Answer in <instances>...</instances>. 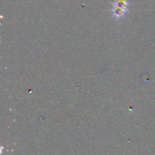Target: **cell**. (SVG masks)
I'll use <instances>...</instances> for the list:
<instances>
[{"label":"cell","mask_w":155,"mask_h":155,"mask_svg":"<svg viewBox=\"0 0 155 155\" xmlns=\"http://www.w3.org/2000/svg\"><path fill=\"white\" fill-rule=\"evenodd\" d=\"M130 2L127 0H114L112 6V15L116 20L120 19L128 12Z\"/></svg>","instance_id":"cell-1"}]
</instances>
